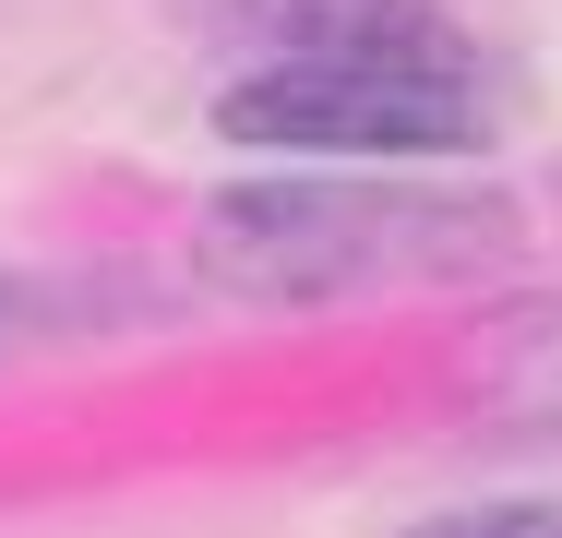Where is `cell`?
<instances>
[{
  "label": "cell",
  "mask_w": 562,
  "mask_h": 538,
  "mask_svg": "<svg viewBox=\"0 0 562 538\" xmlns=\"http://www.w3.org/2000/svg\"><path fill=\"white\" fill-rule=\"evenodd\" d=\"M419 538H562V503H467V515H431Z\"/></svg>",
  "instance_id": "cell-4"
},
{
  "label": "cell",
  "mask_w": 562,
  "mask_h": 538,
  "mask_svg": "<svg viewBox=\"0 0 562 538\" xmlns=\"http://www.w3.org/2000/svg\"><path fill=\"white\" fill-rule=\"evenodd\" d=\"M527 227L503 192H395V180H251L216 192L192 227V264L227 300H359V288H407V276H479L503 264Z\"/></svg>",
  "instance_id": "cell-2"
},
{
  "label": "cell",
  "mask_w": 562,
  "mask_h": 538,
  "mask_svg": "<svg viewBox=\"0 0 562 538\" xmlns=\"http://www.w3.org/2000/svg\"><path fill=\"white\" fill-rule=\"evenodd\" d=\"M479 371H491V419L503 430H562V300L527 312V323H503Z\"/></svg>",
  "instance_id": "cell-3"
},
{
  "label": "cell",
  "mask_w": 562,
  "mask_h": 538,
  "mask_svg": "<svg viewBox=\"0 0 562 538\" xmlns=\"http://www.w3.org/2000/svg\"><path fill=\"white\" fill-rule=\"evenodd\" d=\"M276 60L216 97L227 144L288 156H454L491 132V85L443 12L419 0H251Z\"/></svg>",
  "instance_id": "cell-1"
}]
</instances>
